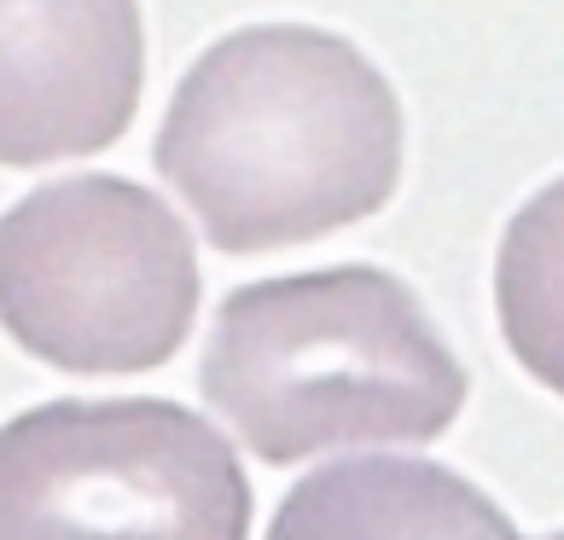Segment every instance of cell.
I'll return each mask as SVG.
<instances>
[{
    "label": "cell",
    "mask_w": 564,
    "mask_h": 540,
    "mask_svg": "<svg viewBox=\"0 0 564 540\" xmlns=\"http://www.w3.org/2000/svg\"><path fill=\"white\" fill-rule=\"evenodd\" d=\"M152 163L221 256L291 251L395 198L402 99L344 35L250 24L181 76Z\"/></svg>",
    "instance_id": "6da1fadb"
},
{
    "label": "cell",
    "mask_w": 564,
    "mask_h": 540,
    "mask_svg": "<svg viewBox=\"0 0 564 540\" xmlns=\"http://www.w3.org/2000/svg\"><path fill=\"white\" fill-rule=\"evenodd\" d=\"M198 389L268 465L326 448L436 442L466 407V366L384 267H321L227 290Z\"/></svg>",
    "instance_id": "7a4b0ae2"
},
{
    "label": "cell",
    "mask_w": 564,
    "mask_h": 540,
    "mask_svg": "<svg viewBox=\"0 0 564 540\" xmlns=\"http://www.w3.org/2000/svg\"><path fill=\"white\" fill-rule=\"evenodd\" d=\"M204 274L193 233L122 175L47 180L0 216V331L58 372H152L186 343Z\"/></svg>",
    "instance_id": "3957f363"
},
{
    "label": "cell",
    "mask_w": 564,
    "mask_h": 540,
    "mask_svg": "<svg viewBox=\"0 0 564 540\" xmlns=\"http://www.w3.org/2000/svg\"><path fill=\"white\" fill-rule=\"evenodd\" d=\"M0 540H250V483L181 401H47L0 425Z\"/></svg>",
    "instance_id": "277c9868"
},
{
    "label": "cell",
    "mask_w": 564,
    "mask_h": 540,
    "mask_svg": "<svg viewBox=\"0 0 564 540\" xmlns=\"http://www.w3.org/2000/svg\"><path fill=\"white\" fill-rule=\"evenodd\" d=\"M140 81V0H0V169L117 145Z\"/></svg>",
    "instance_id": "5b68a950"
},
{
    "label": "cell",
    "mask_w": 564,
    "mask_h": 540,
    "mask_svg": "<svg viewBox=\"0 0 564 540\" xmlns=\"http://www.w3.org/2000/svg\"><path fill=\"white\" fill-rule=\"evenodd\" d=\"M268 540H524L477 483L431 460H338L280 500Z\"/></svg>",
    "instance_id": "8992f818"
},
{
    "label": "cell",
    "mask_w": 564,
    "mask_h": 540,
    "mask_svg": "<svg viewBox=\"0 0 564 540\" xmlns=\"http://www.w3.org/2000/svg\"><path fill=\"white\" fill-rule=\"evenodd\" d=\"M495 315L512 361L564 401V180L541 186L500 239Z\"/></svg>",
    "instance_id": "52a82bcc"
},
{
    "label": "cell",
    "mask_w": 564,
    "mask_h": 540,
    "mask_svg": "<svg viewBox=\"0 0 564 540\" xmlns=\"http://www.w3.org/2000/svg\"><path fill=\"white\" fill-rule=\"evenodd\" d=\"M547 540H564V529H558V535H547Z\"/></svg>",
    "instance_id": "ba28073f"
}]
</instances>
